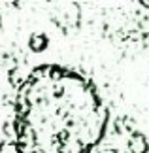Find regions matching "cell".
Here are the masks:
<instances>
[{
	"label": "cell",
	"mask_w": 149,
	"mask_h": 153,
	"mask_svg": "<svg viewBox=\"0 0 149 153\" xmlns=\"http://www.w3.org/2000/svg\"><path fill=\"white\" fill-rule=\"evenodd\" d=\"M110 121L96 85L61 64L36 66L17 89V153H94Z\"/></svg>",
	"instance_id": "cell-1"
}]
</instances>
